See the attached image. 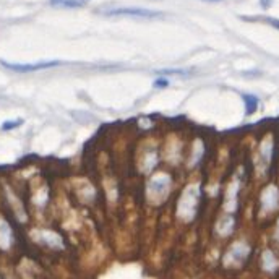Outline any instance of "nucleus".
Wrapping results in <instances>:
<instances>
[{"label": "nucleus", "instance_id": "nucleus-1", "mask_svg": "<svg viewBox=\"0 0 279 279\" xmlns=\"http://www.w3.org/2000/svg\"><path fill=\"white\" fill-rule=\"evenodd\" d=\"M107 16H133V18H161L162 13L156 10H146V8H112V10L102 12Z\"/></svg>", "mask_w": 279, "mask_h": 279}, {"label": "nucleus", "instance_id": "nucleus-2", "mask_svg": "<svg viewBox=\"0 0 279 279\" xmlns=\"http://www.w3.org/2000/svg\"><path fill=\"white\" fill-rule=\"evenodd\" d=\"M0 65L12 70V72H18V73H30V72H38V70H46L60 65L59 60H49V62H36V64H10V62H4L0 60Z\"/></svg>", "mask_w": 279, "mask_h": 279}, {"label": "nucleus", "instance_id": "nucleus-3", "mask_svg": "<svg viewBox=\"0 0 279 279\" xmlns=\"http://www.w3.org/2000/svg\"><path fill=\"white\" fill-rule=\"evenodd\" d=\"M90 0H49V4L55 8H81Z\"/></svg>", "mask_w": 279, "mask_h": 279}, {"label": "nucleus", "instance_id": "nucleus-4", "mask_svg": "<svg viewBox=\"0 0 279 279\" xmlns=\"http://www.w3.org/2000/svg\"><path fill=\"white\" fill-rule=\"evenodd\" d=\"M243 102H245V114L252 116L258 109V98L254 94H243Z\"/></svg>", "mask_w": 279, "mask_h": 279}, {"label": "nucleus", "instance_id": "nucleus-5", "mask_svg": "<svg viewBox=\"0 0 279 279\" xmlns=\"http://www.w3.org/2000/svg\"><path fill=\"white\" fill-rule=\"evenodd\" d=\"M156 75H180V76H188L191 75V70L187 68H164V70H156Z\"/></svg>", "mask_w": 279, "mask_h": 279}, {"label": "nucleus", "instance_id": "nucleus-6", "mask_svg": "<svg viewBox=\"0 0 279 279\" xmlns=\"http://www.w3.org/2000/svg\"><path fill=\"white\" fill-rule=\"evenodd\" d=\"M23 124V120L18 119V120H7L2 124V130H12V128H16V127H20Z\"/></svg>", "mask_w": 279, "mask_h": 279}, {"label": "nucleus", "instance_id": "nucleus-7", "mask_svg": "<svg viewBox=\"0 0 279 279\" xmlns=\"http://www.w3.org/2000/svg\"><path fill=\"white\" fill-rule=\"evenodd\" d=\"M165 185H168V177H161V179H156L153 180V184H151V188L153 190H162Z\"/></svg>", "mask_w": 279, "mask_h": 279}, {"label": "nucleus", "instance_id": "nucleus-8", "mask_svg": "<svg viewBox=\"0 0 279 279\" xmlns=\"http://www.w3.org/2000/svg\"><path fill=\"white\" fill-rule=\"evenodd\" d=\"M154 86H158V88H165V86H169V81L165 80V78H158V80L154 81Z\"/></svg>", "mask_w": 279, "mask_h": 279}, {"label": "nucleus", "instance_id": "nucleus-9", "mask_svg": "<svg viewBox=\"0 0 279 279\" xmlns=\"http://www.w3.org/2000/svg\"><path fill=\"white\" fill-rule=\"evenodd\" d=\"M271 2H273V0H260V4H261V7H263V8H269V7H271Z\"/></svg>", "mask_w": 279, "mask_h": 279}, {"label": "nucleus", "instance_id": "nucleus-10", "mask_svg": "<svg viewBox=\"0 0 279 279\" xmlns=\"http://www.w3.org/2000/svg\"><path fill=\"white\" fill-rule=\"evenodd\" d=\"M268 23H271L274 28H279V20H274V18H266Z\"/></svg>", "mask_w": 279, "mask_h": 279}, {"label": "nucleus", "instance_id": "nucleus-11", "mask_svg": "<svg viewBox=\"0 0 279 279\" xmlns=\"http://www.w3.org/2000/svg\"><path fill=\"white\" fill-rule=\"evenodd\" d=\"M205 2H221V0H205Z\"/></svg>", "mask_w": 279, "mask_h": 279}]
</instances>
